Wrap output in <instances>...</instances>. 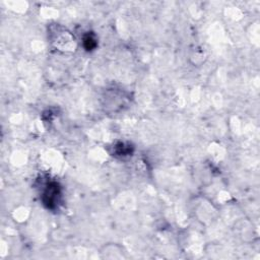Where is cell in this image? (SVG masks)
<instances>
[{
    "instance_id": "1",
    "label": "cell",
    "mask_w": 260,
    "mask_h": 260,
    "mask_svg": "<svg viewBox=\"0 0 260 260\" xmlns=\"http://www.w3.org/2000/svg\"><path fill=\"white\" fill-rule=\"evenodd\" d=\"M48 39L56 50L63 53H72L77 48V41L73 34L58 23L50 26Z\"/></svg>"
},
{
    "instance_id": "2",
    "label": "cell",
    "mask_w": 260,
    "mask_h": 260,
    "mask_svg": "<svg viewBox=\"0 0 260 260\" xmlns=\"http://www.w3.org/2000/svg\"><path fill=\"white\" fill-rule=\"evenodd\" d=\"M101 255L103 258L107 259H123L126 258L124 254V249L117 243H108L101 249Z\"/></svg>"
},
{
    "instance_id": "3",
    "label": "cell",
    "mask_w": 260,
    "mask_h": 260,
    "mask_svg": "<svg viewBox=\"0 0 260 260\" xmlns=\"http://www.w3.org/2000/svg\"><path fill=\"white\" fill-rule=\"evenodd\" d=\"M83 46L86 50H93L96 47V39L92 35H87L83 38Z\"/></svg>"
}]
</instances>
